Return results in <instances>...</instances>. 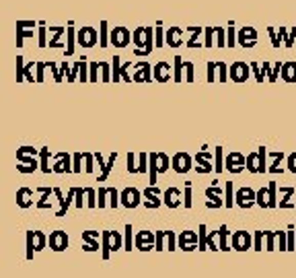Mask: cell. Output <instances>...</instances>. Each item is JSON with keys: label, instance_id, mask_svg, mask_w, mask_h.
Masks as SVG:
<instances>
[{"label": "cell", "instance_id": "obj_1", "mask_svg": "<svg viewBox=\"0 0 296 278\" xmlns=\"http://www.w3.org/2000/svg\"><path fill=\"white\" fill-rule=\"evenodd\" d=\"M132 42L138 46V50H134L136 56H146L155 48V31L151 27H138L132 33Z\"/></svg>", "mask_w": 296, "mask_h": 278}, {"label": "cell", "instance_id": "obj_2", "mask_svg": "<svg viewBox=\"0 0 296 278\" xmlns=\"http://www.w3.org/2000/svg\"><path fill=\"white\" fill-rule=\"evenodd\" d=\"M245 169L249 173H267V149L265 147H259L257 151L249 153L245 157Z\"/></svg>", "mask_w": 296, "mask_h": 278}, {"label": "cell", "instance_id": "obj_3", "mask_svg": "<svg viewBox=\"0 0 296 278\" xmlns=\"http://www.w3.org/2000/svg\"><path fill=\"white\" fill-rule=\"evenodd\" d=\"M255 204L263 210L267 208H278V184L269 182L265 188H259L255 192Z\"/></svg>", "mask_w": 296, "mask_h": 278}, {"label": "cell", "instance_id": "obj_4", "mask_svg": "<svg viewBox=\"0 0 296 278\" xmlns=\"http://www.w3.org/2000/svg\"><path fill=\"white\" fill-rule=\"evenodd\" d=\"M257 39H259V33L255 27H243L237 31V44L243 48V50H251L257 46Z\"/></svg>", "mask_w": 296, "mask_h": 278}, {"label": "cell", "instance_id": "obj_5", "mask_svg": "<svg viewBox=\"0 0 296 278\" xmlns=\"http://www.w3.org/2000/svg\"><path fill=\"white\" fill-rule=\"evenodd\" d=\"M123 247V239H121V235L115 231H105L103 233V257L107 260L109 257V253L111 251H117V249H121Z\"/></svg>", "mask_w": 296, "mask_h": 278}, {"label": "cell", "instance_id": "obj_6", "mask_svg": "<svg viewBox=\"0 0 296 278\" xmlns=\"http://www.w3.org/2000/svg\"><path fill=\"white\" fill-rule=\"evenodd\" d=\"M230 245L237 251H247L253 247V235L249 231H235L230 235Z\"/></svg>", "mask_w": 296, "mask_h": 278}, {"label": "cell", "instance_id": "obj_7", "mask_svg": "<svg viewBox=\"0 0 296 278\" xmlns=\"http://www.w3.org/2000/svg\"><path fill=\"white\" fill-rule=\"evenodd\" d=\"M171 169L183 175V173H187V171L194 169V159L187 153H175L171 157Z\"/></svg>", "mask_w": 296, "mask_h": 278}, {"label": "cell", "instance_id": "obj_8", "mask_svg": "<svg viewBox=\"0 0 296 278\" xmlns=\"http://www.w3.org/2000/svg\"><path fill=\"white\" fill-rule=\"evenodd\" d=\"M224 169L228 173H241V171H245V155L243 153H228L224 157Z\"/></svg>", "mask_w": 296, "mask_h": 278}, {"label": "cell", "instance_id": "obj_9", "mask_svg": "<svg viewBox=\"0 0 296 278\" xmlns=\"http://www.w3.org/2000/svg\"><path fill=\"white\" fill-rule=\"evenodd\" d=\"M134 247L140 251L155 249V233L153 231H138L134 237Z\"/></svg>", "mask_w": 296, "mask_h": 278}, {"label": "cell", "instance_id": "obj_10", "mask_svg": "<svg viewBox=\"0 0 296 278\" xmlns=\"http://www.w3.org/2000/svg\"><path fill=\"white\" fill-rule=\"evenodd\" d=\"M119 204L121 206H125V208H136V206H140V202H142V192L140 190H136V188H125L121 194H119Z\"/></svg>", "mask_w": 296, "mask_h": 278}, {"label": "cell", "instance_id": "obj_11", "mask_svg": "<svg viewBox=\"0 0 296 278\" xmlns=\"http://www.w3.org/2000/svg\"><path fill=\"white\" fill-rule=\"evenodd\" d=\"M194 169L198 173H212V169H214V165H212V153L200 151L196 155V159H194Z\"/></svg>", "mask_w": 296, "mask_h": 278}, {"label": "cell", "instance_id": "obj_12", "mask_svg": "<svg viewBox=\"0 0 296 278\" xmlns=\"http://www.w3.org/2000/svg\"><path fill=\"white\" fill-rule=\"evenodd\" d=\"M235 204L241 206V208H253L255 206V190L253 188H241L237 194H235Z\"/></svg>", "mask_w": 296, "mask_h": 278}, {"label": "cell", "instance_id": "obj_13", "mask_svg": "<svg viewBox=\"0 0 296 278\" xmlns=\"http://www.w3.org/2000/svg\"><path fill=\"white\" fill-rule=\"evenodd\" d=\"M249 74H251L249 64H245V62L230 64V81H235V83H247Z\"/></svg>", "mask_w": 296, "mask_h": 278}, {"label": "cell", "instance_id": "obj_14", "mask_svg": "<svg viewBox=\"0 0 296 278\" xmlns=\"http://www.w3.org/2000/svg\"><path fill=\"white\" fill-rule=\"evenodd\" d=\"M142 196H144V206H146V208H159V206L163 204V200L159 198V196H161V190H159L157 186L146 188Z\"/></svg>", "mask_w": 296, "mask_h": 278}, {"label": "cell", "instance_id": "obj_15", "mask_svg": "<svg viewBox=\"0 0 296 278\" xmlns=\"http://www.w3.org/2000/svg\"><path fill=\"white\" fill-rule=\"evenodd\" d=\"M130 42H132V33L125 27H115L111 31V44L115 48H125V46H130Z\"/></svg>", "mask_w": 296, "mask_h": 278}, {"label": "cell", "instance_id": "obj_16", "mask_svg": "<svg viewBox=\"0 0 296 278\" xmlns=\"http://www.w3.org/2000/svg\"><path fill=\"white\" fill-rule=\"evenodd\" d=\"M177 243L183 251H192V249H198V233L194 231H181V235L177 237Z\"/></svg>", "mask_w": 296, "mask_h": 278}, {"label": "cell", "instance_id": "obj_17", "mask_svg": "<svg viewBox=\"0 0 296 278\" xmlns=\"http://www.w3.org/2000/svg\"><path fill=\"white\" fill-rule=\"evenodd\" d=\"M267 157L271 159V165L267 167V173H284V161H286V155L282 151H273V153H267Z\"/></svg>", "mask_w": 296, "mask_h": 278}, {"label": "cell", "instance_id": "obj_18", "mask_svg": "<svg viewBox=\"0 0 296 278\" xmlns=\"http://www.w3.org/2000/svg\"><path fill=\"white\" fill-rule=\"evenodd\" d=\"M294 194H296V190L294 188H280V200H278V206L282 208V210H290V208H296V202L292 200L294 198Z\"/></svg>", "mask_w": 296, "mask_h": 278}, {"label": "cell", "instance_id": "obj_19", "mask_svg": "<svg viewBox=\"0 0 296 278\" xmlns=\"http://www.w3.org/2000/svg\"><path fill=\"white\" fill-rule=\"evenodd\" d=\"M50 247L54 251H64L68 247V235L64 231H54L50 235Z\"/></svg>", "mask_w": 296, "mask_h": 278}, {"label": "cell", "instance_id": "obj_20", "mask_svg": "<svg viewBox=\"0 0 296 278\" xmlns=\"http://www.w3.org/2000/svg\"><path fill=\"white\" fill-rule=\"evenodd\" d=\"M136 83H148L153 78V72H151V64H146V62H138L136 64V72L132 76Z\"/></svg>", "mask_w": 296, "mask_h": 278}, {"label": "cell", "instance_id": "obj_21", "mask_svg": "<svg viewBox=\"0 0 296 278\" xmlns=\"http://www.w3.org/2000/svg\"><path fill=\"white\" fill-rule=\"evenodd\" d=\"M161 200H163L165 206H169V208H179V206H181V190L169 188V190H165V198H161Z\"/></svg>", "mask_w": 296, "mask_h": 278}, {"label": "cell", "instance_id": "obj_22", "mask_svg": "<svg viewBox=\"0 0 296 278\" xmlns=\"http://www.w3.org/2000/svg\"><path fill=\"white\" fill-rule=\"evenodd\" d=\"M78 42L84 46V48H93L97 44V31L93 27H84L80 33H78Z\"/></svg>", "mask_w": 296, "mask_h": 278}, {"label": "cell", "instance_id": "obj_23", "mask_svg": "<svg viewBox=\"0 0 296 278\" xmlns=\"http://www.w3.org/2000/svg\"><path fill=\"white\" fill-rule=\"evenodd\" d=\"M280 76L284 83H296V62H282Z\"/></svg>", "mask_w": 296, "mask_h": 278}, {"label": "cell", "instance_id": "obj_24", "mask_svg": "<svg viewBox=\"0 0 296 278\" xmlns=\"http://www.w3.org/2000/svg\"><path fill=\"white\" fill-rule=\"evenodd\" d=\"M181 33H183V31H181L179 27H171V29L167 31V35H165V44L171 46V48H179V46L183 44Z\"/></svg>", "mask_w": 296, "mask_h": 278}, {"label": "cell", "instance_id": "obj_25", "mask_svg": "<svg viewBox=\"0 0 296 278\" xmlns=\"http://www.w3.org/2000/svg\"><path fill=\"white\" fill-rule=\"evenodd\" d=\"M153 76H155L159 83H167V81L171 78V66H169L167 62H159V64L155 66Z\"/></svg>", "mask_w": 296, "mask_h": 278}, {"label": "cell", "instance_id": "obj_26", "mask_svg": "<svg viewBox=\"0 0 296 278\" xmlns=\"http://www.w3.org/2000/svg\"><path fill=\"white\" fill-rule=\"evenodd\" d=\"M216 235H218V249L228 251V249H230V247H228V235H230L228 227H226V225H222V227L216 231Z\"/></svg>", "mask_w": 296, "mask_h": 278}, {"label": "cell", "instance_id": "obj_27", "mask_svg": "<svg viewBox=\"0 0 296 278\" xmlns=\"http://www.w3.org/2000/svg\"><path fill=\"white\" fill-rule=\"evenodd\" d=\"M286 251H296V231H294V225H288V229H286Z\"/></svg>", "mask_w": 296, "mask_h": 278}, {"label": "cell", "instance_id": "obj_28", "mask_svg": "<svg viewBox=\"0 0 296 278\" xmlns=\"http://www.w3.org/2000/svg\"><path fill=\"white\" fill-rule=\"evenodd\" d=\"M214 169H216V173L224 171V149L222 147L214 149Z\"/></svg>", "mask_w": 296, "mask_h": 278}, {"label": "cell", "instance_id": "obj_29", "mask_svg": "<svg viewBox=\"0 0 296 278\" xmlns=\"http://www.w3.org/2000/svg\"><path fill=\"white\" fill-rule=\"evenodd\" d=\"M224 206L226 208H232L235 206V190H232V182H226L224 186Z\"/></svg>", "mask_w": 296, "mask_h": 278}, {"label": "cell", "instance_id": "obj_30", "mask_svg": "<svg viewBox=\"0 0 296 278\" xmlns=\"http://www.w3.org/2000/svg\"><path fill=\"white\" fill-rule=\"evenodd\" d=\"M187 31H192V37L187 42V48H200L202 42H200V35H202V29L200 27H189Z\"/></svg>", "mask_w": 296, "mask_h": 278}, {"label": "cell", "instance_id": "obj_31", "mask_svg": "<svg viewBox=\"0 0 296 278\" xmlns=\"http://www.w3.org/2000/svg\"><path fill=\"white\" fill-rule=\"evenodd\" d=\"M263 237H265V231H255L253 233V247L255 251H261L263 249Z\"/></svg>", "mask_w": 296, "mask_h": 278}, {"label": "cell", "instance_id": "obj_32", "mask_svg": "<svg viewBox=\"0 0 296 278\" xmlns=\"http://www.w3.org/2000/svg\"><path fill=\"white\" fill-rule=\"evenodd\" d=\"M276 235H278V231H265V249L267 251H273L276 249Z\"/></svg>", "mask_w": 296, "mask_h": 278}, {"label": "cell", "instance_id": "obj_33", "mask_svg": "<svg viewBox=\"0 0 296 278\" xmlns=\"http://www.w3.org/2000/svg\"><path fill=\"white\" fill-rule=\"evenodd\" d=\"M235 44H237V31H235V25L230 23L228 25V29H226V48H235Z\"/></svg>", "mask_w": 296, "mask_h": 278}, {"label": "cell", "instance_id": "obj_34", "mask_svg": "<svg viewBox=\"0 0 296 278\" xmlns=\"http://www.w3.org/2000/svg\"><path fill=\"white\" fill-rule=\"evenodd\" d=\"M278 37H280V42L286 46V48H292L294 44L290 42V31L286 29V27H280V31H278Z\"/></svg>", "mask_w": 296, "mask_h": 278}, {"label": "cell", "instance_id": "obj_35", "mask_svg": "<svg viewBox=\"0 0 296 278\" xmlns=\"http://www.w3.org/2000/svg\"><path fill=\"white\" fill-rule=\"evenodd\" d=\"M214 33H216V46H218V48H224V46H226V29L216 27Z\"/></svg>", "mask_w": 296, "mask_h": 278}, {"label": "cell", "instance_id": "obj_36", "mask_svg": "<svg viewBox=\"0 0 296 278\" xmlns=\"http://www.w3.org/2000/svg\"><path fill=\"white\" fill-rule=\"evenodd\" d=\"M216 72H218V81H220V83H226V78H228V68H226L224 62H216Z\"/></svg>", "mask_w": 296, "mask_h": 278}, {"label": "cell", "instance_id": "obj_37", "mask_svg": "<svg viewBox=\"0 0 296 278\" xmlns=\"http://www.w3.org/2000/svg\"><path fill=\"white\" fill-rule=\"evenodd\" d=\"M165 239H167V249L169 251L177 249V235L173 231H165Z\"/></svg>", "mask_w": 296, "mask_h": 278}, {"label": "cell", "instance_id": "obj_38", "mask_svg": "<svg viewBox=\"0 0 296 278\" xmlns=\"http://www.w3.org/2000/svg\"><path fill=\"white\" fill-rule=\"evenodd\" d=\"M155 46L157 48H163L165 46V35H163V25L159 23L157 29H155Z\"/></svg>", "mask_w": 296, "mask_h": 278}, {"label": "cell", "instance_id": "obj_39", "mask_svg": "<svg viewBox=\"0 0 296 278\" xmlns=\"http://www.w3.org/2000/svg\"><path fill=\"white\" fill-rule=\"evenodd\" d=\"M198 249H208L206 247V227L204 225H200V229H198Z\"/></svg>", "mask_w": 296, "mask_h": 278}, {"label": "cell", "instance_id": "obj_40", "mask_svg": "<svg viewBox=\"0 0 296 278\" xmlns=\"http://www.w3.org/2000/svg\"><path fill=\"white\" fill-rule=\"evenodd\" d=\"M155 249L163 251L165 249V231H157L155 233Z\"/></svg>", "mask_w": 296, "mask_h": 278}, {"label": "cell", "instance_id": "obj_41", "mask_svg": "<svg viewBox=\"0 0 296 278\" xmlns=\"http://www.w3.org/2000/svg\"><path fill=\"white\" fill-rule=\"evenodd\" d=\"M280 70H282V62H276V64H271V70H269V76H267V81H269V83H276V81H278V76H280Z\"/></svg>", "mask_w": 296, "mask_h": 278}, {"label": "cell", "instance_id": "obj_42", "mask_svg": "<svg viewBox=\"0 0 296 278\" xmlns=\"http://www.w3.org/2000/svg\"><path fill=\"white\" fill-rule=\"evenodd\" d=\"M286 169L290 171V173H296V153H290V155H286Z\"/></svg>", "mask_w": 296, "mask_h": 278}, {"label": "cell", "instance_id": "obj_43", "mask_svg": "<svg viewBox=\"0 0 296 278\" xmlns=\"http://www.w3.org/2000/svg\"><path fill=\"white\" fill-rule=\"evenodd\" d=\"M181 70H183V62H181V56H175V74L173 78L177 83H181Z\"/></svg>", "mask_w": 296, "mask_h": 278}, {"label": "cell", "instance_id": "obj_44", "mask_svg": "<svg viewBox=\"0 0 296 278\" xmlns=\"http://www.w3.org/2000/svg\"><path fill=\"white\" fill-rule=\"evenodd\" d=\"M267 33H269V39H271V46L278 50L280 46H282V42H280V37H278V31L273 29V27H267Z\"/></svg>", "mask_w": 296, "mask_h": 278}, {"label": "cell", "instance_id": "obj_45", "mask_svg": "<svg viewBox=\"0 0 296 278\" xmlns=\"http://www.w3.org/2000/svg\"><path fill=\"white\" fill-rule=\"evenodd\" d=\"M204 35H206V42H204V46L206 48H212L214 46V29H204Z\"/></svg>", "mask_w": 296, "mask_h": 278}, {"label": "cell", "instance_id": "obj_46", "mask_svg": "<svg viewBox=\"0 0 296 278\" xmlns=\"http://www.w3.org/2000/svg\"><path fill=\"white\" fill-rule=\"evenodd\" d=\"M183 68H185V81L194 83V64L192 62H183Z\"/></svg>", "mask_w": 296, "mask_h": 278}, {"label": "cell", "instance_id": "obj_47", "mask_svg": "<svg viewBox=\"0 0 296 278\" xmlns=\"http://www.w3.org/2000/svg\"><path fill=\"white\" fill-rule=\"evenodd\" d=\"M183 206H185V208H192V186H189V184L185 186V192H183Z\"/></svg>", "mask_w": 296, "mask_h": 278}, {"label": "cell", "instance_id": "obj_48", "mask_svg": "<svg viewBox=\"0 0 296 278\" xmlns=\"http://www.w3.org/2000/svg\"><path fill=\"white\" fill-rule=\"evenodd\" d=\"M25 196H31V192H29V190H21V192L17 194V198H19V204H21V206H29V204H31L29 200H25Z\"/></svg>", "mask_w": 296, "mask_h": 278}, {"label": "cell", "instance_id": "obj_49", "mask_svg": "<svg viewBox=\"0 0 296 278\" xmlns=\"http://www.w3.org/2000/svg\"><path fill=\"white\" fill-rule=\"evenodd\" d=\"M249 66H251V72L255 74V78H257V83H263L265 78L261 76V70H259V64H257V62H251Z\"/></svg>", "mask_w": 296, "mask_h": 278}, {"label": "cell", "instance_id": "obj_50", "mask_svg": "<svg viewBox=\"0 0 296 278\" xmlns=\"http://www.w3.org/2000/svg\"><path fill=\"white\" fill-rule=\"evenodd\" d=\"M125 249L132 251V225H125Z\"/></svg>", "mask_w": 296, "mask_h": 278}, {"label": "cell", "instance_id": "obj_51", "mask_svg": "<svg viewBox=\"0 0 296 278\" xmlns=\"http://www.w3.org/2000/svg\"><path fill=\"white\" fill-rule=\"evenodd\" d=\"M276 241L280 243V249H282V251H286V231H278Z\"/></svg>", "mask_w": 296, "mask_h": 278}, {"label": "cell", "instance_id": "obj_52", "mask_svg": "<svg viewBox=\"0 0 296 278\" xmlns=\"http://www.w3.org/2000/svg\"><path fill=\"white\" fill-rule=\"evenodd\" d=\"M119 70H121V66H119V58L115 56V58H113V81H115V83L119 81Z\"/></svg>", "mask_w": 296, "mask_h": 278}, {"label": "cell", "instance_id": "obj_53", "mask_svg": "<svg viewBox=\"0 0 296 278\" xmlns=\"http://www.w3.org/2000/svg\"><path fill=\"white\" fill-rule=\"evenodd\" d=\"M128 171H130V173H138V165H136V161H134V155H132V153L128 155Z\"/></svg>", "mask_w": 296, "mask_h": 278}, {"label": "cell", "instance_id": "obj_54", "mask_svg": "<svg viewBox=\"0 0 296 278\" xmlns=\"http://www.w3.org/2000/svg\"><path fill=\"white\" fill-rule=\"evenodd\" d=\"M214 72H216V62L208 64V83H214Z\"/></svg>", "mask_w": 296, "mask_h": 278}, {"label": "cell", "instance_id": "obj_55", "mask_svg": "<svg viewBox=\"0 0 296 278\" xmlns=\"http://www.w3.org/2000/svg\"><path fill=\"white\" fill-rule=\"evenodd\" d=\"M259 70H261V76L267 78V76H269V70H271V64H269V62H263V66H259Z\"/></svg>", "mask_w": 296, "mask_h": 278}, {"label": "cell", "instance_id": "obj_56", "mask_svg": "<svg viewBox=\"0 0 296 278\" xmlns=\"http://www.w3.org/2000/svg\"><path fill=\"white\" fill-rule=\"evenodd\" d=\"M101 29H103V33H101V35H103V37H101V46H107V33H105V29H107V23H105V21L101 23Z\"/></svg>", "mask_w": 296, "mask_h": 278}, {"label": "cell", "instance_id": "obj_57", "mask_svg": "<svg viewBox=\"0 0 296 278\" xmlns=\"http://www.w3.org/2000/svg\"><path fill=\"white\" fill-rule=\"evenodd\" d=\"M294 196H296V194H294Z\"/></svg>", "mask_w": 296, "mask_h": 278}]
</instances>
